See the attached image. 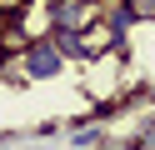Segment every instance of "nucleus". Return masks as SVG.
<instances>
[{
  "label": "nucleus",
  "mask_w": 155,
  "mask_h": 150,
  "mask_svg": "<svg viewBox=\"0 0 155 150\" xmlns=\"http://www.w3.org/2000/svg\"><path fill=\"white\" fill-rule=\"evenodd\" d=\"M90 25H100V0H50L45 35H90Z\"/></svg>",
  "instance_id": "obj_1"
},
{
  "label": "nucleus",
  "mask_w": 155,
  "mask_h": 150,
  "mask_svg": "<svg viewBox=\"0 0 155 150\" xmlns=\"http://www.w3.org/2000/svg\"><path fill=\"white\" fill-rule=\"evenodd\" d=\"M20 70H25V80H55L65 70V60H60V50L50 45V35L30 40V45L20 50Z\"/></svg>",
  "instance_id": "obj_2"
},
{
  "label": "nucleus",
  "mask_w": 155,
  "mask_h": 150,
  "mask_svg": "<svg viewBox=\"0 0 155 150\" xmlns=\"http://www.w3.org/2000/svg\"><path fill=\"white\" fill-rule=\"evenodd\" d=\"M50 45L60 50V60H95L100 50L90 45V35H50Z\"/></svg>",
  "instance_id": "obj_3"
},
{
  "label": "nucleus",
  "mask_w": 155,
  "mask_h": 150,
  "mask_svg": "<svg viewBox=\"0 0 155 150\" xmlns=\"http://www.w3.org/2000/svg\"><path fill=\"white\" fill-rule=\"evenodd\" d=\"M70 145H75V150H100V145H105V130H100V125H80V130L70 135Z\"/></svg>",
  "instance_id": "obj_4"
},
{
  "label": "nucleus",
  "mask_w": 155,
  "mask_h": 150,
  "mask_svg": "<svg viewBox=\"0 0 155 150\" xmlns=\"http://www.w3.org/2000/svg\"><path fill=\"white\" fill-rule=\"evenodd\" d=\"M0 10H5V15H15V10H25V0H0Z\"/></svg>",
  "instance_id": "obj_5"
},
{
  "label": "nucleus",
  "mask_w": 155,
  "mask_h": 150,
  "mask_svg": "<svg viewBox=\"0 0 155 150\" xmlns=\"http://www.w3.org/2000/svg\"><path fill=\"white\" fill-rule=\"evenodd\" d=\"M5 60H10V55H5V50H0V70H5Z\"/></svg>",
  "instance_id": "obj_6"
},
{
  "label": "nucleus",
  "mask_w": 155,
  "mask_h": 150,
  "mask_svg": "<svg viewBox=\"0 0 155 150\" xmlns=\"http://www.w3.org/2000/svg\"><path fill=\"white\" fill-rule=\"evenodd\" d=\"M0 150H10V145H0Z\"/></svg>",
  "instance_id": "obj_7"
}]
</instances>
